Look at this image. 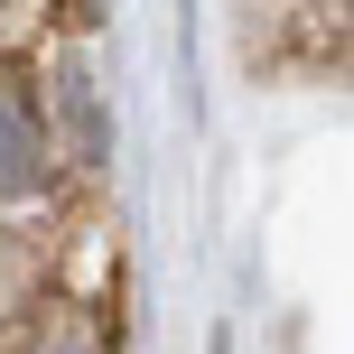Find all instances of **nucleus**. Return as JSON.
Here are the masks:
<instances>
[{"label": "nucleus", "instance_id": "nucleus-1", "mask_svg": "<svg viewBox=\"0 0 354 354\" xmlns=\"http://www.w3.org/2000/svg\"><path fill=\"white\" fill-rule=\"evenodd\" d=\"M47 177V122H37V93L19 75H0V205L28 196Z\"/></svg>", "mask_w": 354, "mask_h": 354}, {"label": "nucleus", "instance_id": "nucleus-2", "mask_svg": "<svg viewBox=\"0 0 354 354\" xmlns=\"http://www.w3.org/2000/svg\"><path fill=\"white\" fill-rule=\"evenodd\" d=\"M56 103H66V122H75V149L103 159V112H93V75L84 66H56Z\"/></svg>", "mask_w": 354, "mask_h": 354}, {"label": "nucleus", "instance_id": "nucleus-3", "mask_svg": "<svg viewBox=\"0 0 354 354\" xmlns=\"http://www.w3.org/2000/svg\"><path fill=\"white\" fill-rule=\"evenodd\" d=\"M28 354H103V345H93V336H84V326H56V336H37Z\"/></svg>", "mask_w": 354, "mask_h": 354}]
</instances>
